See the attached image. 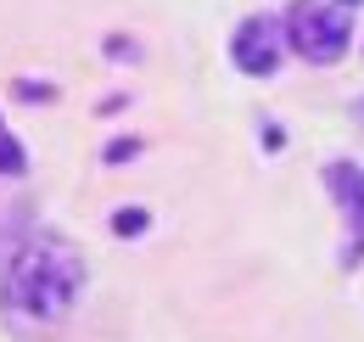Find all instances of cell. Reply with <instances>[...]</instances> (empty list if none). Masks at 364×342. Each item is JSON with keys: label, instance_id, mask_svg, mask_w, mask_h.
I'll list each match as a JSON object with an SVG mask.
<instances>
[{"label": "cell", "instance_id": "cell-3", "mask_svg": "<svg viewBox=\"0 0 364 342\" xmlns=\"http://www.w3.org/2000/svg\"><path fill=\"white\" fill-rule=\"evenodd\" d=\"M280 23L274 17H247L241 28H235V40H230V56H235V68L241 73H252V79H269L274 68H280Z\"/></svg>", "mask_w": 364, "mask_h": 342}, {"label": "cell", "instance_id": "cell-1", "mask_svg": "<svg viewBox=\"0 0 364 342\" xmlns=\"http://www.w3.org/2000/svg\"><path fill=\"white\" fill-rule=\"evenodd\" d=\"M85 286V264L50 242H34V247H17L11 264H6V309L23 314V320H56L68 314L73 298Z\"/></svg>", "mask_w": 364, "mask_h": 342}, {"label": "cell", "instance_id": "cell-4", "mask_svg": "<svg viewBox=\"0 0 364 342\" xmlns=\"http://www.w3.org/2000/svg\"><path fill=\"white\" fill-rule=\"evenodd\" d=\"M325 185H331V197H336V208L348 214V224H353V242H348V264H359L364 258V169L359 163H325Z\"/></svg>", "mask_w": 364, "mask_h": 342}, {"label": "cell", "instance_id": "cell-2", "mask_svg": "<svg viewBox=\"0 0 364 342\" xmlns=\"http://www.w3.org/2000/svg\"><path fill=\"white\" fill-rule=\"evenodd\" d=\"M297 56H309V62H336L348 40H353V23H348V11L342 6H331V0H291V11H286V28H280Z\"/></svg>", "mask_w": 364, "mask_h": 342}, {"label": "cell", "instance_id": "cell-7", "mask_svg": "<svg viewBox=\"0 0 364 342\" xmlns=\"http://www.w3.org/2000/svg\"><path fill=\"white\" fill-rule=\"evenodd\" d=\"M359 118H364V101H359Z\"/></svg>", "mask_w": 364, "mask_h": 342}, {"label": "cell", "instance_id": "cell-6", "mask_svg": "<svg viewBox=\"0 0 364 342\" xmlns=\"http://www.w3.org/2000/svg\"><path fill=\"white\" fill-rule=\"evenodd\" d=\"M342 6H364V0H342Z\"/></svg>", "mask_w": 364, "mask_h": 342}, {"label": "cell", "instance_id": "cell-5", "mask_svg": "<svg viewBox=\"0 0 364 342\" xmlns=\"http://www.w3.org/2000/svg\"><path fill=\"white\" fill-rule=\"evenodd\" d=\"M28 169V152H23V140H11L6 124H0V174H23Z\"/></svg>", "mask_w": 364, "mask_h": 342}]
</instances>
